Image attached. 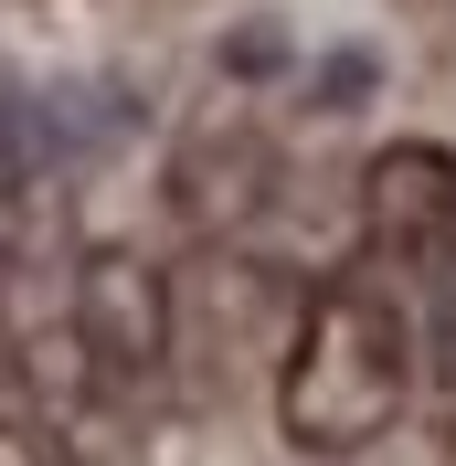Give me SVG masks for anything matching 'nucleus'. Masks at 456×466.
<instances>
[{
  "instance_id": "423d86ee",
  "label": "nucleus",
  "mask_w": 456,
  "mask_h": 466,
  "mask_svg": "<svg viewBox=\"0 0 456 466\" xmlns=\"http://www.w3.org/2000/svg\"><path fill=\"white\" fill-rule=\"evenodd\" d=\"M0 360H11V350H0Z\"/></svg>"
},
{
  "instance_id": "20e7f679",
  "label": "nucleus",
  "mask_w": 456,
  "mask_h": 466,
  "mask_svg": "<svg viewBox=\"0 0 456 466\" xmlns=\"http://www.w3.org/2000/svg\"><path fill=\"white\" fill-rule=\"evenodd\" d=\"M171 202H181L192 233H244L276 202V148H265L255 127H202V138L181 148V170H171Z\"/></svg>"
},
{
  "instance_id": "f257e3e1",
  "label": "nucleus",
  "mask_w": 456,
  "mask_h": 466,
  "mask_svg": "<svg viewBox=\"0 0 456 466\" xmlns=\"http://www.w3.org/2000/svg\"><path fill=\"white\" fill-rule=\"evenodd\" d=\"M414 403V319H403L393 276H329L286 329V371H276V424L297 456H361L382 445Z\"/></svg>"
},
{
  "instance_id": "39448f33",
  "label": "nucleus",
  "mask_w": 456,
  "mask_h": 466,
  "mask_svg": "<svg viewBox=\"0 0 456 466\" xmlns=\"http://www.w3.org/2000/svg\"><path fill=\"white\" fill-rule=\"evenodd\" d=\"M64 223V191H54V159L0 138V255H43Z\"/></svg>"
},
{
  "instance_id": "f03ea898",
  "label": "nucleus",
  "mask_w": 456,
  "mask_h": 466,
  "mask_svg": "<svg viewBox=\"0 0 456 466\" xmlns=\"http://www.w3.org/2000/svg\"><path fill=\"white\" fill-rule=\"evenodd\" d=\"M75 350L107 392H149L171 371V276L139 265L128 244H96L75 265Z\"/></svg>"
},
{
  "instance_id": "7ed1b4c3",
  "label": "nucleus",
  "mask_w": 456,
  "mask_h": 466,
  "mask_svg": "<svg viewBox=\"0 0 456 466\" xmlns=\"http://www.w3.org/2000/svg\"><path fill=\"white\" fill-rule=\"evenodd\" d=\"M361 233L382 265H446L456 255V148L393 138L361 170Z\"/></svg>"
}]
</instances>
